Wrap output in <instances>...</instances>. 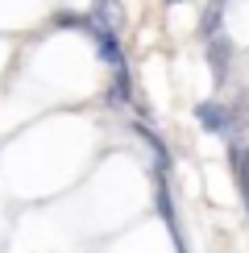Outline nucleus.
<instances>
[{
    "label": "nucleus",
    "mask_w": 249,
    "mask_h": 253,
    "mask_svg": "<svg viewBox=\"0 0 249 253\" xmlns=\"http://www.w3.org/2000/svg\"><path fill=\"white\" fill-rule=\"evenodd\" d=\"M83 34L96 42V54H100V62H104V67H112V71H121V67H124V54H121V42H117V34L100 29L91 17L83 21Z\"/></svg>",
    "instance_id": "f257e3e1"
},
{
    "label": "nucleus",
    "mask_w": 249,
    "mask_h": 253,
    "mask_svg": "<svg viewBox=\"0 0 249 253\" xmlns=\"http://www.w3.org/2000/svg\"><path fill=\"white\" fill-rule=\"evenodd\" d=\"M195 121H200L208 133H216V137H228V133H233V112H228L220 100H204V104H195Z\"/></svg>",
    "instance_id": "f03ea898"
},
{
    "label": "nucleus",
    "mask_w": 249,
    "mask_h": 253,
    "mask_svg": "<svg viewBox=\"0 0 249 253\" xmlns=\"http://www.w3.org/2000/svg\"><path fill=\"white\" fill-rule=\"evenodd\" d=\"M91 21H96L100 29H108V34H117L121 38V29H124V8H121V0H91Z\"/></svg>",
    "instance_id": "7ed1b4c3"
},
{
    "label": "nucleus",
    "mask_w": 249,
    "mask_h": 253,
    "mask_svg": "<svg viewBox=\"0 0 249 253\" xmlns=\"http://www.w3.org/2000/svg\"><path fill=\"white\" fill-rule=\"evenodd\" d=\"M204 46H208V62H212V79H216V87H224V83H228V54H233V42L220 34V38L204 42Z\"/></svg>",
    "instance_id": "20e7f679"
},
{
    "label": "nucleus",
    "mask_w": 249,
    "mask_h": 253,
    "mask_svg": "<svg viewBox=\"0 0 249 253\" xmlns=\"http://www.w3.org/2000/svg\"><path fill=\"white\" fill-rule=\"evenodd\" d=\"M228 162H233V178H237V187H241V199H245V208H249V145H228Z\"/></svg>",
    "instance_id": "39448f33"
},
{
    "label": "nucleus",
    "mask_w": 249,
    "mask_h": 253,
    "mask_svg": "<svg viewBox=\"0 0 249 253\" xmlns=\"http://www.w3.org/2000/svg\"><path fill=\"white\" fill-rule=\"evenodd\" d=\"M224 8H228V0H208V8H204V21H200V38H204V42L220 38V25H224Z\"/></svg>",
    "instance_id": "423d86ee"
},
{
    "label": "nucleus",
    "mask_w": 249,
    "mask_h": 253,
    "mask_svg": "<svg viewBox=\"0 0 249 253\" xmlns=\"http://www.w3.org/2000/svg\"><path fill=\"white\" fill-rule=\"evenodd\" d=\"M133 100V79H129V67L112 71V87H108V104L112 108H121V104Z\"/></svg>",
    "instance_id": "0eeeda50"
}]
</instances>
